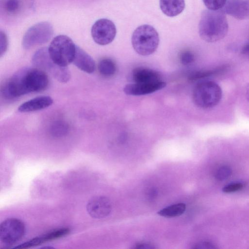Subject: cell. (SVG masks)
<instances>
[{
    "instance_id": "cell-1",
    "label": "cell",
    "mask_w": 249,
    "mask_h": 249,
    "mask_svg": "<svg viewBox=\"0 0 249 249\" xmlns=\"http://www.w3.org/2000/svg\"><path fill=\"white\" fill-rule=\"evenodd\" d=\"M48 84V76L43 70L25 68L17 71L4 83L1 92L5 98L14 99L43 90Z\"/></svg>"
},
{
    "instance_id": "cell-2",
    "label": "cell",
    "mask_w": 249,
    "mask_h": 249,
    "mask_svg": "<svg viewBox=\"0 0 249 249\" xmlns=\"http://www.w3.org/2000/svg\"><path fill=\"white\" fill-rule=\"evenodd\" d=\"M228 28V22L224 12L207 9L202 12L198 33L205 41L212 43L220 40L227 35Z\"/></svg>"
},
{
    "instance_id": "cell-3",
    "label": "cell",
    "mask_w": 249,
    "mask_h": 249,
    "mask_svg": "<svg viewBox=\"0 0 249 249\" xmlns=\"http://www.w3.org/2000/svg\"><path fill=\"white\" fill-rule=\"evenodd\" d=\"M160 42L158 33L151 25L144 24L137 27L131 37L134 50L140 55L147 56L153 53Z\"/></svg>"
},
{
    "instance_id": "cell-4",
    "label": "cell",
    "mask_w": 249,
    "mask_h": 249,
    "mask_svg": "<svg viewBox=\"0 0 249 249\" xmlns=\"http://www.w3.org/2000/svg\"><path fill=\"white\" fill-rule=\"evenodd\" d=\"M222 91L215 82L205 80L199 82L193 92L195 104L202 108H210L216 106L220 101Z\"/></svg>"
},
{
    "instance_id": "cell-5",
    "label": "cell",
    "mask_w": 249,
    "mask_h": 249,
    "mask_svg": "<svg viewBox=\"0 0 249 249\" xmlns=\"http://www.w3.org/2000/svg\"><path fill=\"white\" fill-rule=\"evenodd\" d=\"M48 49L49 55L55 63L67 67L73 62L76 46L68 36L59 35L52 40Z\"/></svg>"
},
{
    "instance_id": "cell-6",
    "label": "cell",
    "mask_w": 249,
    "mask_h": 249,
    "mask_svg": "<svg viewBox=\"0 0 249 249\" xmlns=\"http://www.w3.org/2000/svg\"><path fill=\"white\" fill-rule=\"evenodd\" d=\"M32 62L37 68L49 72L60 82L66 83L70 79L71 74L68 69L55 63L49 55L48 48L38 50L33 56Z\"/></svg>"
},
{
    "instance_id": "cell-7",
    "label": "cell",
    "mask_w": 249,
    "mask_h": 249,
    "mask_svg": "<svg viewBox=\"0 0 249 249\" xmlns=\"http://www.w3.org/2000/svg\"><path fill=\"white\" fill-rule=\"evenodd\" d=\"M53 30L48 22H41L31 27L25 33L22 39L24 49H30L35 46L47 42L52 37Z\"/></svg>"
},
{
    "instance_id": "cell-8",
    "label": "cell",
    "mask_w": 249,
    "mask_h": 249,
    "mask_svg": "<svg viewBox=\"0 0 249 249\" xmlns=\"http://www.w3.org/2000/svg\"><path fill=\"white\" fill-rule=\"evenodd\" d=\"M25 226L20 220L8 218L0 225V241L4 245L10 246L20 240L25 233Z\"/></svg>"
},
{
    "instance_id": "cell-9",
    "label": "cell",
    "mask_w": 249,
    "mask_h": 249,
    "mask_svg": "<svg viewBox=\"0 0 249 249\" xmlns=\"http://www.w3.org/2000/svg\"><path fill=\"white\" fill-rule=\"evenodd\" d=\"M91 34L93 40L100 45L110 43L115 38L116 28L114 23L107 18L97 20L92 25Z\"/></svg>"
},
{
    "instance_id": "cell-10",
    "label": "cell",
    "mask_w": 249,
    "mask_h": 249,
    "mask_svg": "<svg viewBox=\"0 0 249 249\" xmlns=\"http://www.w3.org/2000/svg\"><path fill=\"white\" fill-rule=\"evenodd\" d=\"M86 209L91 217L101 219L107 216L110 214L112 210V205L110 200L107 197L98 196L89 200Z\"/></svg>"
},
{
    "instance_id": "cell-11",
    "label": "cell",
    "mask_w": 249,
    "mask_h": 249,
    "mask_svg": "<svg viewBox=\"0 0 249 249\" xmlns=\"http://www.w3.org/2000/svg\"><path fill=\"white\" fill-rule=\"evenodd\" d=\"M223 11L234 18L249 19V0H227Z\"/></svg>"
},
{
    "instance_id": "cell-12",
    "label": "cell",
    "mask_w": 249,
    "mask_h": 249,
    "mask_svg": "<svg viewBox=\"0 0 249 249\" xmlns=\"http://www.w3.org/2000/svg\"><path fill=\"white\" fill-rule=\"evenodd\" d=\"M166 85L162 81L149 83H136L126 85L124 92L129 95H143L152 93L164 88Z\"/></svg>"
},
{
    "instance_id": "cell-13",
    "label": "cell",
    "mask_w": 249,
    "mask_h": 249,
    "mask_svg": "<svg viewBox=\"0 0 249 249\" xmlns=\"http://www.w3.org/2000/svg\"><path fill=\"white\" fill-rule=\"evenodd\" d=\"M70 232V229L67 228L56 229L43 235L32 238L15 248L18 249H27L36 246L46 242L63 237L69 234Z\"/></svg>"
},
{
    "instance_id": "cell-14",
    "label": "cell",
    "mask_w": 249,
    "mask_h": 249,
    "mask_svg": "<svg viewBox=\"0 0 249 249\" xmlns=\"http://www.w3.org/2000/svg\"><path fill=\"white\" fill-rule=\"evenodd\" d=\"M72 62L79 69L88 73H91L95 71V63L93 59L79 47L76 46Z\"/></svg>"
},
{
    "instance_id": "cell-15",
    "label": "cell",
    "mask_w": 249,
    "mask_h": 249,
    "mask_svg": "<svg viewBox=\"0 0 249 249\" xmlns=\"http://www.w3.org/2000/svg\"><path fill=\"white\" fill-rule=\"evenodd\" d=\"M53 103L52 97L48 96L36 97L22 104L18 108L20 112H29L44 109Z\"/></svg>"
},
{
    "instance_id": "cell-16",
    "label": "cell",
    "mask_w": 249,
    "mask_h": 249,
    "mask_svg": "<svg viewBox=\"0 0 249 249\" xmlns=\"http://www.w3.org/2000/svg\"><path fill=\"white\" fill-rule=\"evenodd\" d=\"M134 82L136 83H149L161 81L160 74L149 68H138L132 73Z\"/></svg>"
},
{
    "instance_id": "cell-17",
    "label": "cell",
    "mask_w": 249,
    "mask_h": 249,
    "mask_svg": "<svg viewBox=\"0 0 249 249\" xmlns=\"http://www.w3.org/2000/svg\"><path fill=\"white\" fill-rule=\"evenodd\" d=\"M184 0H160V7L162 13L173 17L180 14L184 9Z\"/></svg>"
},
{
    "instance_id": "cell-18",
    "label": "cell",
    "mask_w": 249,
    "mask_h": 249,
    "mask_svg": "<svg viewBox=\"0 0 249 249\" xmlns=\"http://www.w3.org/2000/svg\"><path fill=\"white\" fill-rule=\"evenodd\" d=\"M185 210L186 205L183 203H179L165 207L159 211L157 213L165 217H174L182 214Z\"/></svg>"
},
{
    "instance_id": "cell-19",
    "label": "cell",
    "mask_w": 249,
    "mask_h": 249,
    "mask_svg": "<svg viewBox=\"0 0 249 249\" xmlns=\"http://www.w3.org/2000/svg\"><path fill=\"white\" fill-rule=\"evenodd\" d=\"M227 68V66H222L213 70L197 71L190 75L189 79L192 81H196L204 79L213 75L221 73L225 71Z\"/></svg>"
},
{
    "instance_id": "cell-20",
    "label": "cell",
    "mask_w": 249,
    "mask_h": 249,
    "mask_svg": "<svg viewBox=\"0 0 249 249\" xmlns=\"http://www.w3.org/2000/svg\"><path fill=\"white\" fill-rule=\"evenodd\" d=\"M98 68L100 73L105 76L113 75L116 70L115 63L109 58L102 59L98 64Z\"/></svg>"
},
{
    "instance_id": "cell-21",
    "label": "cell",
    "mask_w": 249,
    "mask_h": 249,
    "mask_svg": "<svg viewBox=\"0 0 249 249\" xmlns=\"http://www.w3.org/2000/svg\"><path fill=\"white\" fill-rule=\"evenodd\" d=\"M69 129V125L66 122L59 120L52 124L50 127V132L54 137H61L68 133Z\"/></svg>"
},
{
    "instance_id": "cell-22",
    "label": "cell",
    "mask_w": 249,
    "mask_h": 249,
    "mask_svg": "<svg viewBox=\"0 0 249 249\" xmlns=\"http://www.w3.org/2000/svg\"><path fill=\"white\" fill-rule=\"evenodd\" d=\"M209 10H219L223 8L227 0H202Z\"/></svg>"
},
{
    "instance_id": "cell-23",
    "label": "cell",
    "mask_w": 249,
    "mask_h": 249,
    "mask_svg": "<svg viewBox=\"0 0 249 249\" xmlns=\"http://www.w3.org/2000/svg\"><path fill=\"white\" fill-rule=\"evenodd\" d=\"M231 169L229 166H222L216 171L215 178L221 181L226 179L231 175Z\"/></svg>"
},
{
    "instance_id": "cell-24",
    "label": "cell",
    "mask_w": 249,
    "mask_h": 249,
    "mask_svg": "<svg viewBox=\"0 0 249 249\" xmlns=\"http://www.w3.org/2000/svg\"><path fill=\"white\" fill-rule=\"evenodd\" d=\"M195 60L194 54L189 51H185L180 55V62L185 65L192 63Z\"/></svg>"
},
{
    "instance_id": "cell-25",
    "label": "cell",
    "mask_w": 249,
    "mask_h": 249,
    "mask_svg": "<svg viewBox=\"0 0 249 249\" xmlns=\"http://www.w3.org/2000/svg\"><path fill=\"white\" fill-rule=\"evenodd\" d=\"M4 7L8 12L13 13L18 9L19 3L18 0H7L5 3Z\"/></svg>"
},
{
    "instance_id": "cell-26",
    "label": "cell",
    "mask_w": 249,
    "mask_h": 249,
    "mask_svg": "<svg viewBox=\"0 0 249 249\" xmlns=\"http://www.w3.org/2000/svg\"><path fill=\"white\" fill-rule=\"evenodd\" d=\"M0 56L6 52L8 47V39L6 35L2 31L0 33Z\"/></svg>"
},
{
    "instance_id": "cell-27",
    "label": "cell",
    "mask_w": 249,
    "mask_h": 249,
    "mask_svg": "<svg viewBox=\"0 0 249 249\" xmlns=\"http://www.w3.org/2000/svg\"><path fill=\"white\" fill-rule=\"evenodd\" d=\"M192 248L195 249H216V247L210 242L202 241L195 244Z\"/></svg>"
},
{
    "instance_id": "cell-28",
    "label": "cell",
    "mask_w": 249,
    "mask_h": 249,
    "mask_svg": "<svg viewBox=\"0 0 249 249\" xmlns=\"http://www.w3.org/2000/svg\"><path fill=\"white\" fill-rule=\"evenodd\" d=\"M243 186L240 183H231L225 186L222 189L225 193H230L240 190Z\"/></svg>"
},
{
    "instance_id": "cell-29",
    "label": "cell",
    "mask_w": 249,
    "mask_h": 249,
    "mask_svg": "<svg viewBox=\"0 0 249 249\" xmlns=\"http://www.w3.org/2000/svg\"><path fill=\"white\" fill-rule=\"evenodd\" d=\"M155 247L152 245L147 243H138L135 245V249H153Z\"/></svg>"
},
{
    "instance_id": "cell-30",
    "label": "cell",
    "mask_w": 249,
    "mask_h": 249,
    "mask_svg": "<svg viewBox=\"0 0 249 249\" xmlns=\"http://www.w3.org/2000/svg\"><path fill=\"white\" fill-rule=\"evenodd\" d=\"M242 53L244 54H249V43L244 46L242 50Z\"/></svg>"
},
{
    "instance_id": "cell-31",
    "label": "cell",
    "mask_w": 249,
    "mask_h": 249,
    "mask_svg": "<svg viewBox=\"0 0 249 249\" xmlns=\"http://www.w3.org/2000/svg\"><path fill=\"white\" fill-rule=\"evenodd\" d=\"M157 195V192L154 189L150 190L148 193V196L149 198H153Z\"/></svg>"
},
{
    "instance_id": "cell-32",
    "label": "cell",
    "mask_w": 249,
    "mask_h": 249,
    "mask_svg": "<svg viewBox=\"0 0 249 249\" xmlns=\"http://www.w3.org/2000/svg\"><path fill=\"white\" fill-rule=\"evenodd\" d=\"M246 97L249 101V84H248L246 89Z\"/></svg>"
}]
</instances>
